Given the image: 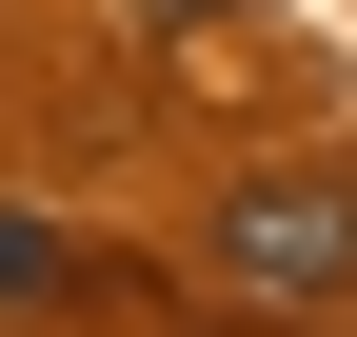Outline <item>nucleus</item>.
I'll return each instance as SVG.
<instances>
[{"label":"nucleus","instance_id":"nucleus-2","mask_svg":"<svg viewBox=\"0 0 357 337\" xmlns=\"http://www.w3.org/2000/svg\"><path fill=\"white\" fill-rule=\"evenodd\" d=\"M40 278H60V238H40V219H0V298H40Z\"/></svg>","mask_w":357,"mask_h":337},{"label":"nucleus","instance_id":"nucleus-1","mask_svg":"<svg viewBox=\"0 0 357 337\" xmlns=\"http://www.w3.org/2000/svg\"><path fill=\"white\" fill-rule=\"evenodd\" d=\"M218 278L238 298H357V159H258L238 198H218Z\"/></svg>","mask_w":357,"mask_h":337}]
</instances>
